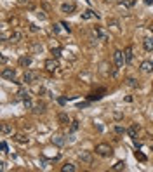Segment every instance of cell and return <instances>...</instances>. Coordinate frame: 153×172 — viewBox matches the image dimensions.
I'll list each match as a JSON object with an SVG mask.
<instances>
[{"label":"cell","instance_id":"obj_1","mask_svg":"<svg viewBox=\"0 0 153 172\" xmlns=\"http://www.w3.org/2000/svg\"><path fill=\"white\" fill-rule=\"evenodd\" d=\"M96 153H98L99 156H112L113 150H112L110 144H106V142H99V144L96 146Z\"/></svg>","mask_w":153,"mask_h":172},{"label":"cell","instance_id":"obj_2","mask_svg":"<svg viewBox=\"0 0 153 172\" xmlns=\"http://www.w3.org/2000/svg\"><path fill=\"white\" fill-rule=\"evenodd\" d=\"M44 68L49 71V73H54V71H58V68H59V63H58V59H56V58L45 59V63H44Z\"/></svg>","mask_w":153,"mask_h":172},{"label":"cell","instance_id":"obj_3","mask_svg":"<svg viewBox=\"0 0 153 172\" xmlns=\"http://www.w3.org/2000/svg\"><path fill=\"white\" fill-rule=\"evenodd\" d=\"M38 71H35V70H30V71H26L24 73V77H23V82L24 83H33V82H37L38 80Z\"/></svg>","mask_w":153,"mask_h":172},{"label":"cell","instance_id":"obj_4","mask_svg":"<svg viewBox=\"0 0 153 172\" xmlns=\"http://www.w3.org/2000/svg\"><path fill=\"white\" fill-rule=\"evenodd\" d=\"M113 59H115L117 68H123V64L127 63V61H125V54H123L122 51H115V54H113Z\"/></svg>","mask_w":153,"mask_h":172},{"label":"cell","instance_id":"obj_5","mask_svg":"<svg viewBox=\"0 0 153 172\" xmlns=\"http://www.w3.org/2000/svg\"><path fill=\"white\" fill-rule=\"evenodd\" d=\"M94 35L99 38V40L106 42L108 38H110V35H108V31L104 30V28H101V26H98V28H94Z\"/></svg>","mask_w":153,"mask_h":172},{"label":"cell","instance_id":"obj_6","mask_svg":"<svg viewBox=\"0 0 153 172\" xmlns=\"http://www.w3.org/2000/svg\"><path fill=\"white\" fill-rule=\"evenodd\" d=\"M2 78H4V80H14V78H16V70L4 68V70H2Z\"/></svg>","mask_w":153,"mask_h":172},{"label":"cell","instance_id":"obj_7","mask_svg":"<svg viewBox=\"0 0 153 172\" xmlns=\"http://www.w3.org/2000/svg\"><path fill=\"white\" fill-rule=\"evenodd\" d=\"M75 9H77V7H75L73 2H64V4L61 5V12H64V14H73Z\"/></svg>","mask_w":153,"mask_h":172},{"label":"cell","instance_id":"obj_8","mask_svg":"<svg viewBox=\"0 0 153 172\" xmlns=\"http://www.w3.org/2000/svg\"><path fill=\"white\" fill-rule=\"evenodd\" d=\"M78 158H80L84 163H89V165H91L92 160H94V158H92V153H91V151H80V153H78Z\"/></svg>","mask_w":153,"mask_h":172},{"label":"cell","instance_id":"obj_9","mask_svg":"<svg viewBox=\"0 0 153 172\" xmlns=\"http://www.w3.org/2000/svg\"><path fill=\"white\" fill-rule=\"evenodd\" d=\"M21 40H23V31L16 30V31H12V33H10L9 42H12V44H18V42H21Z\"/></svg>","mask_w":153,"mask_h":172},{"label":"cell","instance_id":"obj_10","mask_svg":"<svg viewBox=\"0 0 153 172\" xmlns=\"http://www.w3.org/2000/svg\"><path fill=\"white\" fill-rule=\"evenodd\" d=\"M139 68H141V71H143V73H152V71H153V61H148V59L143 61Z\"/></svg>","mask_w":153,"mask_h":172},{"label":"cell","instance_id":"obj_11","mask_svg":"<svg viewBox=\"0 0 153 172\" xmlns=\"http://www.w3.org/2000/svg\"><path fill=\"white\" fill-rule=\"evenodd\" d=\"M91 18H96V19H98V18H99V14H96V12L91 10V9H87V10H84V12H82V19H84V21L91 19Z\"/></svg>","mask_w":153,"mask_h":172},{"label":"cell","instance_id":"obj_12","mask_svg":"<svg viewBox=\"0 0 153 172\" xmlns=\"http://www.w3.org/2000/svg\"><path fill=\"white\" fill-rule=\"evenodd\" d=\"M18 63H19L21 68H28V66L31 64V58H30V56H21Z\"/></svg>","mask_w":153,"mask_h":172},{"label":"cell","instance_id":"obj_13","mask_svg":"<svg viewBox=\"0 0 153 172\" xmlns=\"http://www.w3.org/2000/svg\"><path fill=\"white\" fill-rule=\"evenodd\" d=\"M143 47H144V51H148V52L153 51V37L144 38V40H143Z\"/></svg>","mask_w":153,"mask_h":172},{"label":"cell","instance_id":"obj_14","mask_svg":"<svg viewBox=\"0 0 153 172\" xmlns=\"http://www.w3.org/2000/svg\"><path fill=\"white\" fill-rule=\"evenodd\" d=\"M123 54H125V61H127V64H129V63H132L134 52H132V47H131V45H129V47H125V51H123Z\"/></svg>","mask_w":153,"mask_h":172},{"label":"cell","instance_id":"obj_15","mask_svg":"<svg viewBox=\"0 0 153 172\" xmlns=\"http://www.w3.org/2000/svg\"><path fill=\"white\" fill-rule=\"evenodd\" d=\"M58 120H59L61 125H68V123H70V118H68L66 113H59V115H58Z\"/></svg>","mask_w":153,"mask_h":172},{"label":"cell","instance_id":"obj_16","mask_svg":"<svg viewBox=\"0 0 153 172\" xmlns=\"http://www.w3.org/2000/svg\"><path fill=\"white\" fill-rule=\"evenodd\" d=\"M14 141L19 142V144H28V137L23 136V134H16V136H14Z\"/></svg>","mask_w":153,"mask_h":172},{"label":"cell","instance_id":"obj_17","mask_svg":"<svg viewBox=\"0 0 153 172\" xmlns=\"http://www.w3.org/2000/svg\"><path fill=\"white\" fill-rule=\"evenodd\" d=\"M52 142H54L56 146H63V144H64V137H63L61 134H56V136L52 137Z\"/></svg>","mask_w":153,"mask_h":172},{"label":"cell","instance_id":"obj_18","mask_svg":"<svg viewBox=\"0 0 153 172\" xmlns=\"http://www.w3.org/2000/svg\"><path fill=\"white\" fill-rule=\"evenodd\" d=\"M137 131H139V125H136V123H134V125H131V129L127 131V134H129L132 139H136V136H137Z\"/></svg>","mask_w":153,"mask_h":172},{"label":"cell","instance_id":"obj_19","mask_svg":"<svg viewBox=\"0 0 153 172\" xmlns=\"http://www.w3.org/2000/svg\"><path fill=\"white\" fill-rule=\"evenodd\" d=\"M31 111H33V113H44V111H45V104H44V103H37V104L33 106Z\"/></svg>","mask_w":153,"mask_h":172},{"label":"cell","instance_id":"obj_20","mask_svg":"<svg viewBox=\"0 0 153 172\" xmlns=\"http://www.w3.org/2000/svg\"><path fill=\"white\" fill-rule=\"evenodd\" d=\"M30 97H31L30 92L24 91V89H21V91L18 92V99H23V101H24V99H30Z\"/></svg>","mask_w":153,"mask_h":172},{"label":"cell","instance_id":"obj_21","mask_svg":"<svg viewBox=\"0 0 153 172\" xmlns=\"http://www.w3.org/2000/svg\"><path fill=\"white\" fill-rule=\"evenodd\" d=\"M61 171L63 172H75L77 171V167H75L73 163H64V165L61 167Z\"/></svg>","mask_w":153,"mask_h":172},{"label":"cell","instance_id":"obj_22","mask_svg":"<svg viewBox=\"0 0 153 172\" xmlns=\"http://www.w3.org/2000/svg\"><path fill=\"white\" fill-rule=\"evenodd\" d=\"M42 49H44V47H42V44H31V45H30V51L31 52H37V54H40Z\"/></svg>","mask_w":153,"mask_h":172},{"label":"cell","instance_id":"obj_23","mask_svg":"<svg viewBox=\"0 0 153 172\" xmlns=\"http://www.w3.org/2000/svg\"><path fill=\"white\" fill-rule=\"evenodd\" d=\"M101 94H104V91H99V92H92V94H89V101H94V99H101V97H103Z\"/></svg>","mask_w":153,"mask_h":172},{"label":"cell","instance_id":"obj_24","mask_svg":"<svg viewBox=\"0 0 153 172\" xmlns=\"http://www.w3.org/2000/svg\"><path fill=\"white\" fill-rule=\"evenodd\" d=\"M123 169H125V163H123V162H117L112 167V171H123Z\"/></svg>","mask_w":153,"mask_h":172},{"label":"cell","instance_id":"obj_25","mask_svg":"<svg viewBox=\"0 0 153 172\" xmlns=\"http://www.w3.org/2000/svg\"><path fill=\"white\" fill-rule=\"evenodd\" d=\"M120 5H122V7H132L134 0H120Z\"/></svg>","mask_w":153,"mask_h":172},{"label":"cell","instance_id":"obj_26","mask_svg":"<svg viewBox=\"0 0 153 172\" xmlns=\"http://www.w3.org/2000/svg\"><path fill=\"white\" fill-rule=\"evenodd\" d=\"M24 108H26V110H33V106H35V104H33V103H31V97L30 99H24Z\"/></svg>","mask_w":153,"mask_h":172},{"label":"cell","instance_id":"obj_27","mask_svg":"<svg viewBox=\"0 0 153 172\" xmlns=\"http://www.w3.org/2000/svg\"><path fill=\"white\" fill-rule=\"evenodd\" d=\"M125 129H123V127H120V125H117V127H115V134H118V136H122V134H125Z\"/></svg>","mask_w":153,"mask_h":172},{"label":"cell","instance_id":"obj_28","mask_svg":"<svg viewBox=\"0 0 153 172\" xmlns=\"http://www.w3.org/2000/svg\"><path fill=\"white\" fill-rule=\"evenodd\" d=\"M9 132H12L10 131V127L7 125V123H2V134H9Z\"/></svg>","mask_w":153,"mask_h":172},{"label":"cell","instance_id":"obj_29","mask_svg":"<svg viewBox=\"0 0 153 172\" xmlns=\"http://www.w3.org/2000/svg\"><path fill=\"white\" fill-rule=\"evenodd\" d=\"M52 54H54V58H59V56H61V49H59V47H56V49H54V47H52Z\"/></svg>","mask_w":153,"mask_h":172},{"label":"cell","instance_id":"obj_30","mask_svg":"<svg viewBox=\"0 0 153 172\" xmlns=\"http://www.w3.org/2000/svg\"><path fill=\"white\" fill-rule=\"evenodd\" d=\"M136 158H139L141 162H144V160H146V156H144V155H143L141 151H136Z\"/></svg>","mask_w":153,"mask_h":172},{"label":"cell","instance_id":"obj_31","mask_svg":"<svg viewBox=\"0 0 153 172\" xmlns=\"http://www.w3.org/2000/svg\"><path fill=\"white\" fill-rule=\"evenodd\" d=\"M127 83H129L131 87H137V82L134 80V78H127Z\"/></svg>","mask_w":153,"mask_h":172},{"label":"cell","instance_id":"obj_32","mask_svg":"<svg viewBox=\"0 0 153 172\" xmlns=\"http://www.w3.org/2000/svg\"><path fill=\"white\" fill-rule=\"evenodd\" d=\"M0 150H2L4 153H7V142H5V141L0 142Z\"/></svg>","mask_w":153,"mask_h":172},{"label":"cell","instance_id":"obj_33","mask_svg":"<svg viewBox=\"0 0 153 172\" xmlns=\"http://www.w3.org/2000/svg\"><path fill=\"white\" fill-rule=\"evenodd\" d=\"M61 26H63V28H64L66 31H68V33L72 31V28H70V24H68V23H61Z\"/></svg>","mask_w":153,"mask_h":172},{"label":"cell","instance_id":"obj_34","mask_svg":"<svg viewBox=\"0 0 153 172\" xmlns=\"http://www.w3.org/2000/svg\"><path fill=\"white\" fill-rule=\"evenodd\" d=\"M78 129V122H72V131H77Z\"/></svg>","mask_w":153,"mask_h":172},{"label":"cell","instance_id":"obj_35","mask_svg":"<svg viewBox=\"0 0 153 172\" xmlns=\"http://www.w3.org/2000/svg\"><path fill=\"white\" fill-rule=\"evenodd\" d=\"M52 30H54V33H59V24H54Z\"/></svg>","mask_w":153,"mask_h":172},{"label":"cell","instance_id":"obj_36","mask_svg":"<svg viewBox=\"0 0 153 172\" xmlns=\"http://www.w3.org/2000/svg\"><path fill=\"white\" fill-rule=\"evenodd\" d=\"M30 30H31V31H38V28H37L35 24H30Z\"/></svg>","mask_w":153,"mask_h":172},{"label":"cell","instance_id":"obj_37","mask_svg":"<svg viewBox=\"0 0 153 172\" xmlns=\"http://www.w3.org/2000/svg\"><path fill=\"white\" fill-rule=\"evenodd\" d=\"M144 2H146V4H148V5H150V4H153V0H144Z\"/></svg>","mask_w":153,"mask_h":172},{"label":"cell","instance_id":"obj_38","mask_svg":"<svg viewBox=\"0 0 153 172\" xmlns=\"http://www.w3.org/2000/svg\"><path fill=\"white\" fill-rule=\"evenodd\" d=\"M104 2H106V4H110V2H115V0H104Z\"/></svg>","mask_w":153,"mask_h":172},{"label":"cell","instance_id":"obj_39","mask_svg":"<svg viewBox=\"0 0 153 172\" xmlns=\"http://www.w3.org/2000/svg\"><path fill=\"white\" fill-rule=\"evenodd\" d=\"M152 150H153V144H152Z\"/></svg>","mask_w":153,"mask_h":172}]
</instances>
